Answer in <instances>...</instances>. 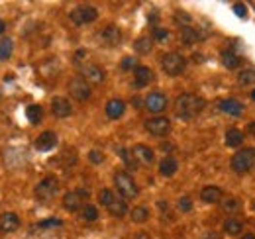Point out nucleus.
Returning <instances> with one entry per match:
<instances>
[{
  "label": "nucleus",
  "instance_id": "f257e3e1",
  "mask_svg": "<svg viewBox=\"0 0 255 239\" xmlns=\"http://www.w3.org/2000/svg\"><path fill=\"white\" fill-rule=\"evenodd\" d=\"M204 106H206L204 98H200L198 94H192V92H185L175 102V114L181 120H192L194 116H198L204 110Z\"/></svg>",
  "mask_w": 255,
  "mask_h": 239
},
{
  "label": "nucleus",
  "instance_id": "f03ea898",
  "mask_svg": "<svg viewBox=\"0 0 255 239\" xmlns=\"http://www.w3.org/2000/svg\"><path fill=\"white\" fill-rule=\"evenodd\" d=\"M114 184H116L118 192L124 196V200H132L140 192L138 186H136V182H134V179H132V175L126 173V171H118L114 175Z\"/></svg>",
  "mask_w": 255,
  "mask_h": 239
},
{
  "label": "nucleus",
  "instance_id": "7ed1b4c3",
  "mask_svg": "<svg viewBox=\"0 0 255 239\" xmlns=\"http://www.w3.org/2000/svg\"><path fill=\"white\" fill-rule=\"evenodd\" d=\"M255 165V149L251 147H245V149H239L234 157H232V169L239 175L251 171Z\"/></svg>",
  "mask_w": 255,
  "mask_h": 239
},
{
  "label": "nucleus",
  "instance_id": "20e7f679",
  "mask_svg": "<svg viewBox=\"0 0 255 239\" xmlns=\"http://www.w3.org/2000/svg\"><path fill=\"white\" fill-rule=\"evenodd\" d=\"M69 18L75 26H85V24H90L98 18V10L90 4H83V6H77L75 10H71Z\"/></svg>",
  "mask_w": 255,
  "mask_h": 239
},
{
  "label": "nucleus",
  "instance_id": "39448f33",
  "mask_svg": "<svg viewBox=\"0 0 255 239\" xmlns=\"http://www.w3.org/2000/svg\"><path fill=\"white\" fill-rule=\"evenodd\" d=\"M161 67H163V71H165L169 77H177V75H181V73L185 71L187 61H185V57L179 55V53H165L163 59H161Z\"/></svg>",
  "mask_w": 255,
  "mask_h": 239
},
{
  "label": "nucleus",
  "instance_id": "423d86ee",
  "mask_svg": "<svg viewBox=\"0 0 255 239\" xmlns=\"http://www.w3.org/2000/svg\"><path fill=\"white\" fill-rule=\"evenodd\" d=\"M69 92H71V96L75 98V100H79V102H85V100H88L90 98V84L83 79V77H75V79H71V82H69Z\"/></svg>",
  "mask_w": 255,
  "mask_h": 239
},
{
  "label": "nucleus",
  "instance_id": "0eeeda50",
  "mask_svg": "<svg viewBox=\"0 0 255 239\" xmlns=\"http://www.w3.org/2000/svg\"><path fill=\"white\" fill-rule=\"evenodd\" d=\"M146 130L155 136V138H161V136H167L169 130H171V122H169V118L165 116H157V118H151L146 122Z\"/></svg>",
  "mask_w": 255,
  "mask_h": 239
},
{
  "label": "nucleus",
  "instance_id": "6e6552de",
  "mask_svg": "<svg viewBox=\"0 0 255 239\" xmlns=\"http://www.w3.org/2000/svg\"><path fill=\"white\" fill-rule=\"evenodd\" d=\"M57 190H59L57 179H55V177H47V179H43V180L36 186V196H38L40 200H49L51 196L57 194Z\"/></svg>",
  "mask_w": 255,
  "mask_h": 239
},
{
  "label": "nucleus",
  "instance_id": "1a4fd4ad",
  "mask_svg": "<svg viewBox=\"0 0 255 239\" xmlns=\"http://www.w3.org/2000/svg\"><path fill=\"white\" fill-rule=\"evenodd\" d=\"M81 77H83L88 84H100L106 75H104V69H102V67H98V65H86V67H83Z\"/></svg>",
  "mask_w": 255,
  "mask_h": 239
},
{
  "label": "nucleus",
  "instance_id": "9d476101",
  "mask_svg": "<svg viewBox=\"0 0 255 239\" xmlns=\"http://www.w3.org/2000/svg\"><path fill=\"white\" fill-rule=\"evenodd\" d=\"M88 196V192L86 190H75V192H67L65 196H63V206L67 208V210H81L83 208V200Z\"/></svg>",
  "mask_w": 255,
  "mask_h": 239
},
{
  "label": "nucleus",
  "instance_id": "9b49d317",
  "mask_svg": "<svg viewBox=\"0 0 255 239\" xmlns=\"http://www.w3.org/2000/svg\"><path fill=\"white\" fill-rule=\"evenodd\" d=\"M100 41H102V45H106V47H116V45L122 41V32H120L116 26H106V28L100 32Z\"/></svg>",
  "mask_w": 255,
  "mask_h": 239
},
{
  "label": "nucleus",
  "instance_id": "f8f14e48",
  "mask_svg": "<svg viewBox=\"0 0 255 239\" xmlns=\"http://www.w3.org/2000/svg\"><path fill=\"white\" fill-rule=\"evenodd\" d=\"M146 108L149 110V112H163L165 108H167V96L165 94H161V92H151V94H148V98H146Z\"/></svg>",
  "mask_w": 255,
  "mask_h": 239
},
{
  "label": "nucleus",
  "instance_id": "ddd939ff",
  "mask_svg": "<svg viewBox=\"0 0 255 239\" xmlns=\"http://www.w3.org/2000/svg\"><path fill=\"white\" fill-rule=\"evenodd\" d=\"M51 112H53L55 118H69L71 112H73V106H71V102L67 98L57 96V98L51 100Z\"/></svg>",
  "mask_w": 255,
  "mask_h": 239
},
{
  "label": "nucleus",
  "instance_id": "4468645a",
  "mask_svg": "<svg viewBox=\"0 0 255 239\" xmlns=\"http://www.w3.org/2000/svg\"><path fill=\"white\" fill-rule=\"evenodd\" d=\"M151 80H153L151 69H149V67H144V65H138L136 71H134V86H136V88H144V86H148Z\"/></svg>",
  "mask_w": 255,
  "mask_h": 239
},
{
  "label": "nucleus",
  "instance_id": "2eb2a0df",
  "mask_svg": "<svg viewBox=\"0 0 255 239\" xmlns=\"http://www.w3.org/2000/svg\"><path fill=\"white\" fill-rule=\"evenodd\" d=\"M55 145H57V136H55V132H43V134L36 139V149L42 151V153H47V151L55 149Z\"/></svg>",
  "mask_w": 255,
  "mask_h": 239
},
{
  "label": "nucleus",
  "instance_id": "dca6fc26",
  "mask_svg": "<svg viewBox=\"0 0 255 239\" xmlns=\"http://www.w3.org/2000/svg\"><path fill=\"white\" fill-rule=\"evenodd\" d=\"M132 153H134L138 165H151V163H153V157H155V155H153V149L148 147V145H136V147H132Z\"/></svg>",
  "mask_w": 255,
  "mask_h": 239
},
{
  "label": "nucleus",
  "instance_id": "f3484780",
  "mask_svg": "<svg viewBox=\"0 0 255 239\" xmlns=\"http://www.w3.org/2000/svg\"><path fill=\"white\" fill-rule=\"evenodd\" d=\"M18 227H20V218H18L16 214L6 212V214L0 216V229H4V231H8V233H12V231H16Z\"/></svg>",
  "mask_w": 255,
  "mask_h": 239
},
{
  "label": "nucleus",
  "instance_id": "a211bd4d",
  "mask_svg": "<svg viewBox=\"0 0 255 239\" xmlns=\"http://www.w3.org/2000/svg\"><path fill=\"white\" fill-rule=\"evenodd\" d=\"M200 198H202L204 202H208V204H218V202H222L224 192H222V188H218V186H204L202 192H200Z\"/></svg>",
  "mask_w": 255,
  "mask_h": 239
},
{
  "label": "nucleus",
  "instance_id": "6ab92c4d",
  "mask_svg": "<svg viewBox=\"0 0 255 239\" xmlns=\"http://www.w3.org/2000/svg\"><path fill=\"white\" fill-rule=\"evenodd\" d=\"M124 112H126V104H124L122 100H118V98H114V100H110V102L106 104V116H108L110 120H118Z\"/></svg>",
  "mask_w": 255,
  "mask_h": 239
},
{
  "label": "nucleus",
  "instance_id": "aec40b11",
  "mask_svg": "<svg viewBox=\"0 0 255 239\" xmlns=\"http://www.w3.org/2000/svg\"><path fill=\"white\" fill-rule=\"evenodd\" d=\"M179 36H181V41H183V43H187V45H192V43L200 41V34H198L194 28H191V26L181 28Z\"/></svg>",
  "mask_w": 255,
  "mask_h": 239
},
{
  "label": "nucleus",
  "instance_id": "412c9836",
  "mask_svg": "<svg viewBox=\"0 0 255 239\" xmlns=\"http://www.w3.org/2000/svg\"><path fill=\"white\" fill-rule=\"evenodd\" d=\"M108 212H110L114 218H124V216L128 214V204H126V200L116 196L114 202L108 206Z\"/></svg>",
  "mask_w": 255,
  "mask_h": 239
},
{
  "label": "nucleus",
  "instance_id": "4be33fe9",
  "mask_svg": "<svg viewBox=\"0 0 255 239\" xmlns=\"http://www.w3.org/2000/svg\"><path fill=\"white\" fill-rule=\"evenodd\" d=\"M220 110L226 112V114H230V116H239L243 112V106L237 100H222L220 102Z\"/></svg>",
  "mask_w": 255,
  "mask_h": 239
},
{
  "label": "nucleus",
  "instance_id": "5701e85b",
  "mask_svg": "<svg viewBox=\"0 0 255 239\" xmlns=\"http://www.w3.org/2000/svg\"><path fill=\"white\" fill-rule=\"evenodd\" d=\"M177 169H179V163H177L173 157H165V159L159 163V173H161L163 177H173V175L177 173Z\"/></svg>",
  "mask_w": 255,
  "mask_h": 239
},
{
  "label": "nucleus",
  "instance_id": "b1692460",
  "mask_svg": "<svg viewBox=\"0 0 255 239\" xmlns=\"http://www.w3.org/2000/svg\"><path fill=\"white\" fill-rule=\"evenodd\" d=\"M26 118L30 120L32 124H40L42 120H43V108L38 106V104H32L26 108Z\"/></svg>",
  "mask_w": 255,
  "mask_h": 239
},
{
  "label": "nucleus",
  "instance_id": "393cba45",
  "mask_svg": "<svg viewBox=\"0 0 255 239\" xmlns=\"http://www.w3.org/2000/svg\"><path fill=\"white\" fill-rule=\"evenodd\" d=\"M241 143H243V134H241L239 130L232 128V130L226 132V145H230V147H239Z\"/></svg>",
  "mask_w": 255,
  "mask_h": 239
},
{
  "label": "nucleus",
  "instance_id": "a878e982",
  "mask_svg": "<svg viewBox=\"0 0 255 239\" xmlns=\"http://www.w3.org/2000/svg\"><path fill=\"white\" fill-rule=\"evenodd\" d=\"M12 51H14V41L10 38H2V40H0V61L10 59Z\"/></svg>",
  "mask_w": 255,
  "mask_h": 239
},
{
  "label": "nucleus",
  "instance_id": "bb28decb",
  "mask_svg": "<svg viewBox=\"0 0 255 239\" xmlns=\"http://www.w3.org/2000/svg\"><path fill=\"white\" fill-rule=\"evenodd\" d=\"M134 47H136V51H138L140 55H148V53L153 49V40H151V38H140V40H136Z\"/></svg>",
  "mask_w": 255,
  "mask_h": 239
},
{
  "label": "nucleus",
  "instance_id": "cd10ccee",
  "mask_svg": "<svg viewBox=\"0 0 255 239\" xmlns=\"http://www.w3.org/2000/svg\"><path fill=\"white\" fill-rule=\"evenodd\" d=\"M241 229H243V223L235 218H228L224 221V231L230 233V235H237V233H241Z\"/></svg>",
  "mask_w": 255,
  "mask_h": 239
},
{
  "label": "nucleus",
  "instance_id": "c85d7f7f",
  "mask_svg": "<svg viewBox=\"0 0 255 239\" xmlns=\"http://www.w3.org/2000/svg\"><path fill=\"white\" fill-rule=\"evenodd\" d=\"M118 155L124 159V163L128 165V169H138V161H136V157H134V153H132V149H124V147H120L118 149Z\"/></svg>",
  "mask_w": 255,
  "mask_h": 239
},
{
  "label": "nucleus",
  "instance_id": "c756f323",
  "mask_svg": "<svg viewBox=\"0 0 255 239\" xmlns=\"http://www.w3.org/2000/svg\"><path fill=\"white\" fill-rule=\"evenodd\" d=\"M220 204H222V210L228 214H235L239 210V200L235 196H226V198H222Z\"/></svg>",
  "mask_w": 255,
  "mask_h": 239
},
{
  "label": "nucleus",
  "instance_id": "7c9ffc66",
  "mask_svg": "<svg viewBox=\"0 0 255 239\" xmlns=\"http://www.w3.org/2000/svg\"><path fill=\"white\" fill-rule=\"evenodd\" d=\"M237 82L243 86H249L255 82V69H243L237 73Z\"/></svg>",
  "mask_w": 255,
  "mask_h": 239
},
{
  "label": "nucleus",
  "instance_id": "2f4dec72",
  "mask_svg": "<svg viewBox=\"0 0 255 239\" xmlns=\"http://www.w3.org/2000/svg\"><path fill=\"white\" fill-rule=\"evenodd\" d=\"M222 63L228 69H237L239 67V57L235 53H232V51H224L222 53Z\"/></svg>",
  "mask_w": 255,
  "mask_h": 239
},
{
  "label": "nucleus",
  "instance_id": "473e14b6",
  "mask_svg": "<svg viewBox=\"0 0 255 239\" xmlns=\"http://www.w3.org/2000/svg\"><path fill=\"white\" fill-rule=\"evenodd\" d=\"M148 218H149V210L146 206H136L132 210V219L136 223H144V221H148Z\"/></svg>",
  "mask_w": 255,
  "mask_h": 239
},
{
  "label": "nucleus",
  "instance_id": "72a5a7b5",
  "mask_svg": "<svg viewBox=\"0 0 255 239\" xmlns=\"http://www.w3.org/2000/svg\"><path fill=\"white\" fill-rule=\"evenodd\" d=\"M114 194H112V190H108V188H102L100 192H98V202L102 204V206H110L112 202H114Z\"/></svg>",
  "mask_w": 255,
  "mask_h": 239
},
{
  "label": "nucleus",
  "instance_id": "f704fd0d",
  "mask_svg": "<svg viewBox=\"0 0 255 239\" xmlns=\"http://www.w3.org/2000/svg\"><path fill=\"white\" fill-rule=\"evenodd\" d=\"M136 67H138V61H136V57H124L122 59V63H120V69L122 71H136Z\"/></svg>",
  "mask_w": 255,
  "mask_h": 239
},
{
  "label": "nucleus",
  "instance_id": "c9c22d12",
  "mask_svg": "<svg viewBox=\"0 0 255 239\" xmlns=\"http://www.w3.org/2000/svg\"><path fill=\"white\" fill-rule=\"evenodd\" d=\"M83 218H85L86 221H94V219L98 218V210H96L94 206H85V208H83Z\"/></svg>",
  "mask_w": 255,
  "mask_h": 239
},
{
  "label": "nucleus",
  "instance_id": "e433bc0d",
  "mask_svg": "<svg viewBox=\"0 0 255 239\" xmlns=\"http://www.w3.org/2000/svg\"><path fill=\"white\" fill-rule=\"evenodd\" d=\"M59 225H63V221L57 219V218H49V219H43V221L38 223L40 229H49V227H59Z\"/></svg>",
  "mask_w": 255,
  "mask_h": 239
},
{
  "label": "nucleus",
  "instance_id": "4c0bfd02",
  "mask_svg": "<svg viewBox=\"0 0 255 239\" xmlns=\"http://www.w3.org/2000/svg\"><path fill=\"white\" fill-rule=\"evenodd\" d=\"M179 210H181V212H191V210H192V200H191L189 196L179 198Z\"/></svg>",
  "mask_w": 255,
  "mask_h": 239
},
{
  "label": "nucleus",
  "instance_id": "58836bf2",
  "mask_svg": "<svg viewBox=\"0 0 255 239\" xmlns=\"http://www.w3.org/2000/svg\"><path fill=\"white\" fill-rule=\"evenodd\" d=\"M153 38H155L157 41H167V40H169V32H167L165 28H155V30H153Z\"/></svg>",
  "mask_w": 255,
  "mask_h": 239
},
{
  "label": "nucleus",
  "instance_id": "ea45409f",
  "mask_svg": "<svg viewBox=\"0 0 255 239\" xmlns=\"http://www.w3.org/2000/svg\"><path fill=\"white\" fill-rule=\"evenodd\" d=\"M88 159H90V161H92L94 165H100V163L104 161V155H102V153H100L98 149H92V151L88 153Z\"/></svg>",
  "mask_w": 255,
  "mask_h": 239
},
{
  "label": "nucleus",
  "instance_id": "a19ab883",
  "mask_svg": "<svg viewBox=\"0 0 255 239\" xmlns=\"http://www.w3.org/2000/svg\"><path fill=\"white\" fill-rule=\"evenodd\" d=\"M234 12H235V16H239V18H245L247 16V10H245V6L243 4H234Z\"/></svg>",
  "mask_w": 255,
  "mask_h": 239
},
{
  "label": "nucleus",
  "instance_id": "79ce46f5",
  "mask_svg": "<svg viewBox=\"0 0 255 239\" xmlns=\"http://www.w3.org/2000/svg\"><path fill=\"white\" fill-rule=\"evenodd\" d=\"M85 57H86V51H85V49H79V51L75 53V61H83Z\"/></svg>",
  "mask_w": 255,
  "mask_h": 239
},
{
  "label": "nucleus",
  "instance_id": "37998d69",
  "mask_svg": "<svg viewBox=\"0 0 255 239\" xmlns=\"http://www.w3.org/2000/svg\"><path fill=\"white\" fill-rule=\"evenodd\" d=\"M202 239H220V235H218V233H214V231H210V233H206Z\"/></svg>",
  "mask_w": 255,
  "mask_h": 239
},
{
  "label": "nucleus",
  "instance_id": "c03bdc74",
  "mask_svg": "<svg viewBox=\"0 0 255 239\" xmlns=\"http://www.w3.org/2000/svg\"><path fill=\"white\" fill-rule=\"evenodd\" d=\"M136 239H151V237H149L148 233H144V231H140V233L136 235Z\"/></svg>",
  "mask_w": 255,
  "mask_h": 239
},
{
  "label": "nucleus",
  "instance_id": "a18cd8bd",
  "mask_svg": "<svg viewBox=\"0 0 255 239\" xmlns=\"http://www.w3.org/2000/svg\"><path fill=\"white\" fill-rule=\"evenodd\" d=\"M249 134H253V136H255V122H251V124H249Z\"/></svg>",
  "mask_w": 255,
  "mask_h": 239
},
{
  "label": "nucleus",
  "instance_id": "49530a36",
  "mask_svg": "<svg viewBox=\"0 0 255 239\" xmlns=\"http://www.w3.org/2000/svg\"><path fill=\"white\" fill-rule=\"evenodd\" d=\"M241 239H255V235H253V233H245Z\"/></svg>",
  "mask_w": 255,
  "mask_h": 239
},
{
  "label": "nucleus",
  "instance_id": "de8ad7c7",
  "mask_svg": "<svg viewBox=\"0 0 255 239\" xmlns=\"http://www.w3.org/2000/svg\"><path fill=\"white\" fill-rule=\"evenodd\" d=\"M134 106H136V108H140V106H142V100H140V98H136V100H134Z\"/></svg>",
  "mask_w": 255,
  "mask_h": 239
},
{
  "label": "nucleus",
  "instance_id": "09e8293b",
  "mask_svg": "<svg viewBox=\"0 0 255 239\" xmlns=\"http://www.w3.org/2000/svg\"><path fill=\"white\" fill-rule=\"evenodd\" d=\"M2 32H4V22L0 20V34H2Z\"/></svg>",
  "mask_w": 255,
  "mask_h": 239
},
{
  "label": "nucleus",
  "instance_id": "8fccbe9b",
  "mask_svg": "<svg viewBox=\"0 0 255 239\" xmlns=\"http://www.w3.org/2000/svg\"><path fill=\"white\" fill-rule=\"evenodd\" d=\"M251 98H253V100H255V90H253V92H251Z\"/></svg>",
  "mask_w": 255,
  "mask_h": 239
},
{
  "label": "nucleus",
  "instance_id": "3c124183",
  "mask_svg": "<svg viewBox=\"0 0 255 239\" xmlns=\"http://www.w3.org/2000/svg\"><path fill=\"white\" fill-rule=\"evenodd\" d=\"M0 100H2V90H0Z\"/></svg>",
  "mask_w": 255,
  "mask_h": 239
},
{
  "label": "nucleus",
  "instance_id": "603ef678",
  "mask_svg": "<svg viewBox=\"0 0 255 239\" xmlns=\"http://www.w3.org/2000/svg\"><path fill=\"white\" fill-rule=\"evenodd\" d=\"M253 208H255V202H253Z\"/></svg>",
  "mask_w": 255,
  "mask_h": 239
}]
</instances>
